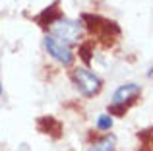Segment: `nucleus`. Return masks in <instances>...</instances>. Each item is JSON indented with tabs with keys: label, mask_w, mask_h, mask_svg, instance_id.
Segmentation results:
<instances>
[{
	"label": "nucleus",
	"mask_w": 153,
	"mask_h": 151,
	"mask_svg": "<svg viewBox=\"0 0 153 151\" xmlns=\"http://www.w3.org/2000/svg\"><path fill=\"white\" fill-rule=\"evenodd\" d=\"M97 128L103 130V132L112 128V118H111V114H101V116L97 118Z\"/></svg>",
	"instance_id": "obj_9"
},
{
	"label": "nucleus",
	"mask_w": 153,
	"mask_h": 151,
	"mask_svg": "<svg viewBox=\"0 0 153 151\" xmlns=\"http://www.w3.org/2000/svg\"><path fill=\"white\" fill-rule=\"evenodd\" d=\"M60 18H62V12L58 10V0H56V2L52 4V6L45 8V10H43L41 14L37 16V21H39V25H41V27L49 29L52 23H54L56 19H60Z\"/></svg>",
	"instance_id": "obj_6"
},
{
	"label": "nucleus",
	"mask_w": 153,
	"mask_h": 151,
	"mask_svg": "<svg viewBox=\"0 0 153 151\" xmlns=\"http://www.w3.org/2000/svg\"><path fill=\"white\" fill-rule=\"evenodd\" d=\"M82 18L87 23L89 33L95 35L105 45H112L114 39L120 35V27L116 25V21H111V19H105L101 16H93V14H83Z\"/></svg>",
	"instance_id": "obj_1"
},
{
	"label": "nucleus",
	"mask_w": 153,
	"mask_h": 151,
	"mask_svg": "<svg viewBox=\"0 0 153 151\" xmlns=\"http://www.w3.org/2000/svg\"><path fill=\"white\" fill-rule=\"evenodd\" d=\"M72 79H74L76 87L79 89V93H82L83 97H93L103 87L101 78H99L97 74L89 72L87 68H76L74 72H72Z\"/></svg>",
	"instance_id": "obj_4"
},
{
	"label": "nucleus",
	"mask_w": 153,
	"mask_h": 151,
	"mask_svg": "<svg viewBox=\"0 0 153 151\" xmlns=\"http://www.w3.org/2000/svg\"><path fill=\"white\" fill-rule=\"evenodd\" d=\"M83 33V27L79 21H76V19H68V18H60L56 19L54 23L49 27V35L54 39H58V41L66 43V45H74V43L79 41V37H82Z\"/></svg>",
	"instance_id": "obj_3"
},
{
	"label": "nucleus",
	"mask_w": 153,
	"mask_h": 151,
	"mask_svg": "<svg viewBox=\"0 0 153 151\" xmlns=\"http://www.w3.org/2000/svg\"><path fill=\"white\" fill-rule=\"evenodd\" d=\"M45 49H47V53H49L56 62H60L62 66H70L72 62H74V53H72L70 45L51 37V35L45 37Z\"/></svg>",
	"instance_id": "obj_5"
},
{
	"label": "nucleus",
	"mask_w": 153,
	"mask_h": 151,
	"mask_svg": "<svg viewBox=\"0 0 153 151\" xmlns=\"http://www.w3.org/2000/svg\"><path fill=\"white\" fill-rule=\"evenodd\" d=\"M39 130H41L43 134H51V136H54V138H60V134H62V124L52 116H43L41 120H39Z\"/></svg>",
	"instance_id": "obj_7"
},
{
	"label": "nucleus",
	"mask_w": 153,
	"mask_h": 151,
	"mask_svg": "<svg viewBox=\"0 0 153 151\" xmlns=\"http://www.w3.org/2000/svg\"><path fill=\"white\" fill-rule=\"evenodd\" d=\"M114 147H116V138L112 134H107V136L95 140L85 151H114Z\"/></svg>",
	"instance_id": "obj_8"
},
{
	"label": "nucleus",
	"mask_w": 153,
	"mask_h": 151,
	"mask_svg": "<svg viewBox=\"0 0 153 151\" xmlns=\"http://www.w3.org/2000/svg\"><path fill=\"white\" fill-rule=\"evenodd\" d=\"M142 95V87L136 85V83H124L120 85L118 89L112 93V101L108 105V113L111 114H116V116H122L126 114L128 107L132 103H136V99Z\"/></svg>",
	"instance_id": "obj_2"
},
{
	"label": "nucleus",
	"mask_w": 153,
	"mask_h": 151,
	"mask_svg": "<svg viewBox=\"0 0 153 151\" xmlns=\"http://www.w3.org/2000/svg\"><path fill=\"white\" fill-rule=\"evenodd\" d=\"M91 47H93L91 43H85V45H82V47H79V56H82V60L85 62L87 66L91 64V56H89V50H91Z\"/></svg>",
	"instance_id": "obj_10"
}]
</instances>
